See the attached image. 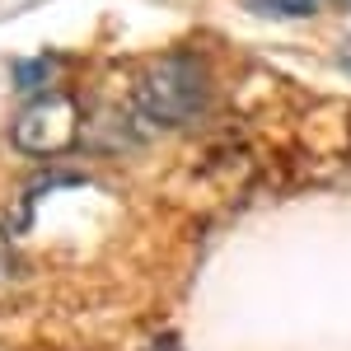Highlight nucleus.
<instances>
[{
  "mask_svg": "<svg viewBox=\"0 0 351 351\" xmlns=\"http://www.w3.org/2000/svg\"><path fill=\"white\" fill-rule=\"evenodd\" d=\"M271 10H281V14H314L319 5H332V0H263Z\"/></svg>",
  "mask_w": 351,
  "mask_h": 351,
  "instance_id": "3",
  "label": "nucleus"
},
{
  "mask_svg": "<svg viewBox=\"0 0 351 351\" xmlns=\"http://www.w3.org/2000/svg\"><path fill=\"white\" fill-rule=\"evenodd\" d=\"M342 56H347V71H351V47H347V52H342Z\"/></svg>",
  "mask_w": 351,
  "mask_h": 351,
  "instance_id": "5",
  "label": "nucleus"
},
{
  "mask_svg": "<svg viewBox=\"0 0 351 351\" xmlns=\"http://www.w3.org/2000/svg\"><path fill=\"white\" fill-rule=\"evenodd\" d=\"M206 94H211L206 66L188 52H173L145 66V75L136 84V108L160 127H183L206 108Z\"/></svg>",
  "mask_w": 351,
  "mask_h": 351,
  "instance_id": "1",
  "label": "nucleus"
},
{
  "mask_svg": "<svg viewBox=\"0 0 351 351\" xmlns=\"http://www.w3.org/2000/svg\"><path fill=\"white\" fill-rule=\"evenodd\" d=\"M14 145L33 155V160H52L61 150H71L75 145V136H80V104L71 99V94H33L19 117H14Z\"/></svg>",
  "mask_w": 351,
  "mask_h": 351,
  "instance_id": "2",
  "label": "nucleus"
},
{
  "mask_svg": "<svg viewBox=\"0 0 351 351\" xmlns=\"http://www.w3.org/2000/svg\"><path fill=\"white\" fill-rule=\"evenodd\" d=\"M14 281V248H10V234L0 230V286Z\"/></svg>",
  "mask_w": 351,
  "mask_h": 351,
  "instance_id": "4",
  "label": "nucleus"
}]
</instances>
